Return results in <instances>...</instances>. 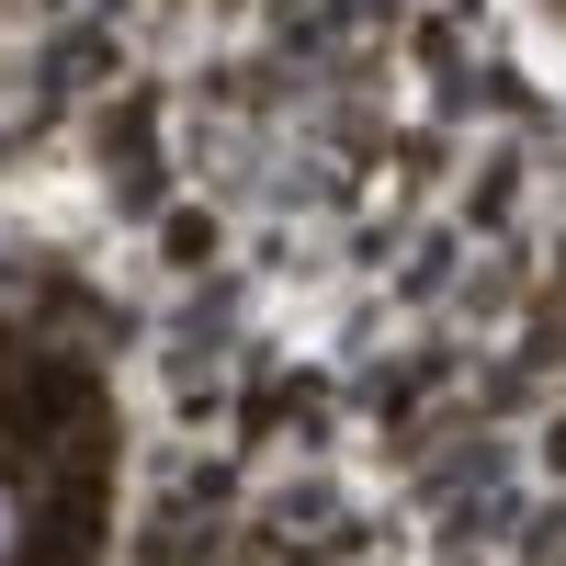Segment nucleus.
Here are the masks:
<instances>
[{"label":"nucleus","instance_id":"1","mask_svg":"<svg viewBox=\"0 0 566 566\" xmlns=\"http://www.w3.org/2000/svg\"><path fill=\"white\" fill-rule=\"evenodd\" d=\"M23 555V499H12V476H0V566Z\"/></svg>","mask_w":566,"mask_h":566}]
</instances>
